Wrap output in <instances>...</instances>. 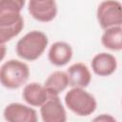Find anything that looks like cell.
<instances>
[{"instance_id": "1", "label": "cell", "mask_w": 122, "mask_h": 122, "mask_svg": "<svg viewBox=\"0 0 122 122\" xmlns=\"http://www.w3.org/2000/svg\"><path fill=\"white\" fill-rule=\"evenodd\" d=\"M24 0H2L0 2V42L5 44L17 36L24 28L21 10Z\"/></svg>"}, {"instance_id": "2", "label": "cell", "mask_w": 122, "mask_h": 122, "mask_svg": "<svg viewBox=\"0 0 122 122\" xmlns=\"http://www.w3.org/2000/svg\"><path fill=\"white\" fill-rule=\"evenodd\" d=\"M49 43L48 36L40 30H31L20 38L16 44V53L27 61L38 59L45 51Z\"/></svg>"}, {"instance_id": "3", "label": "cell", "mask_w": 122, "mask_h": 122, "mask_svg": "<svg viewBox=\"0 0 122 122\" xmlns=\"http://www.w3.org/2000/svg\"><path fill=\"white\" fill-rule=\"evenodd\" d=\"M29 76L30 69L28 65L19 60H8L0 69V81L7 89L14 90L20 88L28 81Z\"/></svg>"}, {"instance_id": "4", "label": "cell", "mask_w": 122, "mask_h": 122, "mask_svg": "<svg viewBox=\"0 0 122 122\" xmlns=\"http://www.w3.org/2000/svg\"><path fill=\"white\" fill-rule=\"evenodd\" d=\"M65 104L69 110L79 116L92 114L97 107L94 96L80 88H71L66 93Z\"/></svg>"}, {"instance_id": "5", "label": "cell", "mask_w": 122, "mask_h": 122, "mask_svg": "<svg viewBox=\"0 0 122 122\" xmlns=\"http://www.w3.org/2000/svg\"><path fill=\"white\" fill-rule=\"evenodd\" d=\"M96 18L103 30L122 26V4L115 0L101 2L96 10Z\"/></svg>"}, {"instance_id": "6", "label": "cell", "mask_w": 122, "mask_h": 122, "mask_svg": "<svg viewBox=\"0 0 122 122\" xmlns=\"http://www.w3.org/2000/svg\"><path fill=\"white\" fill-rule=\"evenodd\" d=\"M43 122H66L67 113L61 103L59 95L49 93L48 100L40 107Z\"/></svg>"}, {"instance_id": "7", "label": "cell", "mask_w": 122, "mask_h": 122, "mask_svg": "<svg viewBox=\"0 0 122 122\" xmlns=\"http://www.w3.org/2000/svg\"><path fill=\"white\" fill-rule=\"evenodd\" d=\"M30 14L37 21L47 23L57 14V4L53 0H30L28 2Z\"/></svg>"}, {"instance_id": "8", "label": "cell", "mask_w": 122, "mask_h": 122, "mask_svg": "<svg viewBox=\"0 0 122 122\" xmlns=\"http://www.w3.org/2000/svg\"><path fill=\"white\" fill-rule=\"evenodd\" d=\"M4 118L7 122H37V112L31 107L21 103H10L4 109Z\"/></svg>"}, {"instance_id": "9", "label": "cell", "mask_w": 122, "mask_h": 122, "mask_svg": "<svg viewBox=\"0 0 122 122\" xmlns=\"http://www.w3.org/2000/svg\"><path fill=\"white\" fill-rule=\"evenodd\" d=\"M69 84L71 88L85 89L92 80V74L88 67L84 63H74L67 70Z\"/></svg>"}, {"instance_id": "10", "label": "cell", "mask_w": 122, "mask_h": 122, "mask_svg": "<svg viewBox=\"0 0 122 122\" xmlns=\"http://www.w3.org/2000/svg\"><path fill=\"white\" fill-rule=\"evenodd\" d=\"M91 65L95 74L99 76H109L116 71L117 61L112 54L100 52L93 56Z\"/></svg>"}, {"instance_id": "11", "label": "cell", "mask_w": 122, "mask_h": 122, "mask_svg": "<svg viewBox=\"0 0 122 122\" xmlns=\"http://www.w3.org/2000/svg\"><path fill=\"white\" fill-rule=\"evenodd\" d=\"M23 99L32 107H41L49 98V92L44 87L36 82L25 86L22 92Z\"/></svg>"}, {"instance_id": "12", "label": "cell", "mask_w": 122, "mask_h": 122, "mask_svg": "<svg viewBox=\"0 0 122 122\" xmlns=\"http://www.w3.org/2000/svg\"><path fill=\"white\" fill-rule=\"evenodd\" d=\"M50 62L57 67H62L68 64L72 57V49L70 44L58 41L53 43L48 53Z\"/></svg>"}, {"instance_id": "13", "label": "cell", "mask_w": 122, "mask_h": 122, "mask_svg": "<svg viewBox=\"0 0 122 122\" xmlns=\"http://www.w3.org/2000/svg\"><path fill=\"white\" fill-rule=\"evenodd\" d=\"M68 86H70L69 77L67 72L63 71H55L51 72L44 83V87L49 93L57 95L65 91Z\"/></svg>"}, {"instance_id": "14", "label": "cell", "mask_w": 122, "mask_h": 122, "mask_svg": "<svg viewBox=\"0 0 122 122\" xmlns=\"http://www.w3.org/2000/svg\"><path fill=\"white\" fill-rule=\"evenodd\" d=\"M102 45L111 51L122 50V27H113L105 30L101 36Z\"/></svg>"}, {"instance_id": "15", "label": "cell", "mask_w": 122, "mask_h": 122, "mask_svg": "<svg viewBox=\"0 0 122 122\" xmlns=\"http://www.w3.org/2000/svg\"><path fill=\"white\" fill-rule=\"evenodd\" d=\"M92 122H117V121L112 115L108 114V113H102V114L95 116L92 120Z\"/></svg>"}]
</instances>
